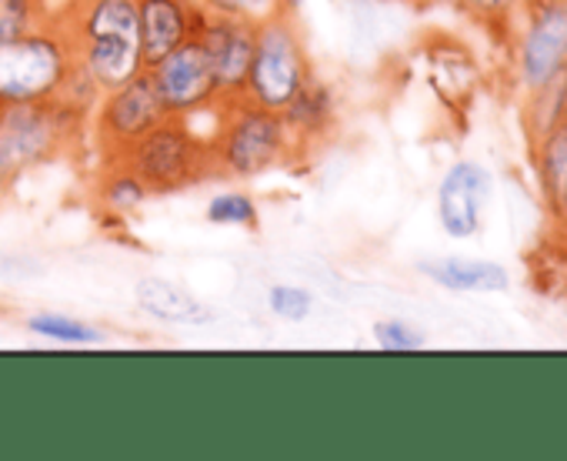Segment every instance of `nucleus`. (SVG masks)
<instances>
[{
  "mask_svg": "<svg viewBox=\"0 0 567 461\" xmlns=\"http://www.w3.org/2000/svg\"><path fill=\"white\" fill-rule=\"evenodd\" d=\"M167 117V107L147 74H134L131 81L104 91L91 114V131L104 161H117L137 137H144L154 124Z\"/></svg>",
  "mask_w": 567,
  "mask_h": 461,
  "instance_id": "nucleus-8",
  "label": "nucleus"
},
{
  "mask_svg": "<svg viewBox=\"0 0 567 461\" xmlns=\"http://www.w3.org/2000/svg\"><path fill=\"white\" fill-rule=\"evenodd\" d=\"M517 21L514 74L534 94L567 74V0H527Z\"/></svg>",
  "mask_w": 567,
  "mask_h": 461,
  "instance_id": "nucleus-7",
  "label": "nucleus"
},
{
  "mask_svg": "<svg viewBox=\"0 0 567 461\" xmlns=\"http://www.w3.org/2000/svg\"><path fill=\"white\" fill-rule=\"evenodd\" d=\"M554 221L567 230V184H564V191H560V201H557V211H554Z\"/></svg>",
  "mask_w": 567,
  "mask_h": 461,
  "instance_id": "nucleus-25",
  "label": "nucleus"
},
{
  "mask_svg": "<svg viewBox=\"0 0 567 461\" xmlns=\"http://www.w3.org/2000/svg\"><path fill=\"white\" fill-rule=\"evenodd\" d=\"M264 305H267V311L277 321H284V325H301L315 311V295L305 285H284L280 281V285H270L267 288Z\"/></svg>",
  "mask_w": 567,
  "mask_h": 461,
  "instance_id": "nucleus-21",
  "label": "nucleus"
},
{
  "mask_svg": "<svg viewBox=\"0 0 567 461\" xmlns=\"http://www.w3.org/2000/svg\"><path fill=\"white\" fill-rule=\"evenodd\" d=\"M54 11L48 0H0V41L4 38H21L41 24H48Z\"/></svg>",
  "mask_w": 567,
  "mask_h": 461,
  "instance_id": "nucleus-20",
  "label": "nucleus"
},
{
  "mask_svg": "<svg viewBox=\"0 0 567 461\" xmlns=\"http://www.w3.org/2000/svg\"><path fill=\"white\" fill-rule=\"evenodd\" d=\"M137 21L144 64H154L184 41L197 38L204 11L194 0H137Z\"/></svg>",
  "mask_w": 567,
  "mask_h": 461,
  "instance_id": "nucleus-13",
  "label": "nucleus"
},
{
  "mask_svg": "<svg viewBox=\"0 0 567 461\" xmlns=\"http://www.w3.org/2000/svg\"><path fill=\"white\" fill-rule=\"evenodd\" d=\"M54 24L64 31L74 64L101 94L147 68L137 0H71L68 8L54 11Z\"/></svg>",
  "mask_w": 567,
  "mask_h": 461,
  "instance_id": "nucleus-1",
  "label": "nucleus"
},
{
  "mask_svg": "<svg viewBox=\"0 0 567 461\" xmlns=\"http://www.w3.org/2000/svg\"><path fill=\"white\" fill-rule=\"evenodd\" d=\"M447 4H454L461 14H467L471 21L491 31H507L520 18L527 0H447Z\"/></svg>",
  "mask_w": 567,
  "mask_h": 461,
  "instance_id": "nucleus-22",
  "label": "nucleus"
},
{
  "mask_svg": "<svg viewBox=\"0 0 567 461\" xmlns=\"http://www.w3.org/2000/svg\"><path fill=\"white\" fill-rule=\"evenodd\" d=\"M417 272L437 288L461 291V295H491V291L511 288L507 268L494 262H481V258H431V262H421Z\"/></svg>",
  "mask_w": 567,
  "mask_h": 461,
  "instance_id": "nucleus-14",
  "label": "nucleus"
},
{
  "mask_svg": "<svg viewBox=\"0 0 567 461\" xmlns=\"http://www.w3.org/2000/svg\"><path fill=\"white\" fill-rule=\"evenodd\" d=\"M204 14H220V18H240L250 24H260L274 14H280V0H194Z\"/></svg>",
  "mask_w": 567,
  "mask_h": 461,
  "instance_id": "nucleus-23",
  "label": "nucleus"
},
{
  "mask_svg": "<svg viewBox=\"0 0 567 461\" xmlns=\"http://www.w3.org/2000/svg\"><path fill=\"white\" fill-rule=\"evenodd\" d=\"M534 164H537L544 204L554 214L560 191L567 184V117H560L557 124H550L547 131H540L534 137Z\"/></svg>",
  "mask_w": 567,
  "mask_h": 461,
  "instance_id": "nucleus-17",
  "label": "nucleus"
},
{
  "mask_svg": "<svg viewBox=\"0 0 567 461\" xmlns=\"http://www.w3.org/2000/svg\"><path fill=\"white\" fill-rule=\"evenodd\" d=\"M117 161H124L147 184L151 194H181L217 177L210 134L197 131L190 117L174 114L137 137Z\"/></svg>",
  "mask_w": 567,
  "mask_h": 461,
  "instance_id": "nucleus-4",
  "label": "nucleus"
},
{
  "mask_svg": "<svg viewBox=\"0 0 567 461\" xmlns=\"http://www.w3.org/2000/svg\"><path fill=\"white\" fill-rule=\"evenodd\" d=\"M204 221L214 227H237V230H260V204L244 187H227L207 197Z\"/></svg>",
  "mask_w": 567,
  "mask_h": 461,
  "instance_id": "nucleus-19",
  "label": "nucleus"
},
{
  "mask_svg": "<svg viewBox=\"0 0 567 461\" xmlns=\"http://www.w3.org/2000/svg\"><path fill=\"white\" fill-rule=\"evenodd\" d=\"M151 197L154 194L147 191V184L124 161H104V171L94 187V201L104 221H124L137 214Z\"/></svg>",
  "mask_w": 567,
  "mask_h": 461,
  "instance_id": "nucleus-16",
  "label": "nucleus"
},
{
  "mask_svg": "<svg viewBox=\"0 0 567 461\" xmlns=\"http://www.w3.org/2000/svg\"><path fill=\"white\" fill-rule=\"evenodd\" d=\"M311 78H315V64H311L298 14L280 11L260 21L244 98L260 107L284 111Z\"/></svg>",
  "mask_w": 567,
  "mask_h": 461,
  "instance_id": "nucleus-6",
  "label": "nucleus"
},
{
  "mask_svg": "<svg viewBox=\"0 0 567 461\" xmlns=\"http://www.w3.org/2000/svg\"><path fill=\"white\" fill-rule=\"evenodd\" d=\"M147 74H151L167 114H174V117L210 114L220 104V91H217L210 58L197 38L184 41L181 48H174L161 61L147 64Z\"/></svg>",
  "mask_w": 567,
  "mask_h": 461,
  "instance_id": "nucleus-9",
  "label": "nucleus"
},
{
  "mask_svg": "<svg viewBox=\"0 0 567 461\" xmlns=\"http://www.w3.org/2000/svg\"><path fill=\"white\" fill-rule=\"evenodd\" d=\"M134 305L144 318L171 328H207L217 321V311L184 288L181 281H171L164 275H144L134 285Z\"/></svg>",
  "mask_w": 567,
  "mask_h": 461,
  "instance_id": "nucleus-12",
  "label": "nucleus"
},
{
  "mask_svg": "<svg viewBox=\"0 0 567 461\" xmlns=\"http://www.w3.org/2000/svg\"><path fill=\"white\" fill-rule=\"evenodd\" d=\"M74 68V51L54 18L21 38H4L0 41V104L58 101Z\"/></svg>",
  "mask_w": 567,
  "mask_h": 461,
  "instance_id": "nucleus-5",
  "label": "nucleus"
},
{
  "mask_svg": "<svg viewBox=\"0 0 567 461\" xmlns=\"http://www.w3.org/2000/svg\"><path fill=\"white\" fill-rule=\"evenodd\" d=\"M28 331L44 338V341H54V345H78V348H91V345H104L107 335L84 321V318H74V315H58V311H34L28 315Z\"/></svg>",
  "mask_w": 567,
  "mask_h": 461,
  "instance_id": "nucleus-18",
  "label": "nucleus"
},
{
  "mask_svg": "<svg viewBox=\"0 0 567 461\" xmlns=\"http://www.w3.org/2000/svg\"><path fill=\"white\" fill-rule=\"evenodd\" d=\"M197 41L204 44V51L210 58L217 91H220V104L240 101L247 91V74H250V61H254L257 24L240 21V18L204 14Z\"/></svg>",
  "mask_w": 567,
  "mask_h": 461,
  "instance_id": "nucleus-10",
  "label": "nucleus"
},
{
  "mask_svg": "<svg viewBox=\"0 0 567 461\" xmlns=\"http://www.w3.org/2000/svg\"><path fill=\"white\" fill-rule=\"evenodd\" d=\"M371 335H374V345L381 351H421L427 345L424 331L417 325H411V321H401V318L374 321Z\"/></svg>",
  "mask_w": 567,
  "mask_h": 461,
  "instance_id": "nucleus-24",
  "label": "nucleus"
},
{
  "mask_svg": "<svg viewBox=\"0 0 567 461\" xmlns=\"http://www.w3.org/2000/svg\"><path fill=\"white\" fill-rule=\"evenodd\" d=\"M491 174L477 161H454L437 184V224L447 238L467 242L484 227Z\"/></svg>",
  "mask_w": 567,
  "mask_h": 461,
  "instance_id": "nucleus-11",
  "label": "nucleus"
},
{
  "mask_svg": "<svg viewBox=\"0 0 567 461\" xmlns=\"http://www.w3.org/2000/svg\"><path fill=\"white\" fill-rule=\"evenodd\" d=\"M288 127L295 131V137L305 144V151L311 144H321L324 137H331V131L338 127V98L334 88L324 84L318 74L301 88V94L280 111Z\"/></svg>",
  "mask_w": 567,
  "mask_h": 461,
  "instance_id": "nucleus-15",
  "label": "nucleus"
},
{
  "mask_svg": "<svg viewBox=\"0 0 567 461\" xmlns=\"http://www.w3.org/2000/svg\"><path fill=\"white\" fill-rule=\"evenodd\" d=\"M91 124L64 101L0 104V184L11 191L21 177L54 164Z\"/></svg>",
  "mask_w": 567,
  "mask_h": 461,
  "instance_id": "nucleus-3",
  "label": "nucleus"
},
{
  "mask_svg": "<svg viewBox=\"0 0 567 461\" xmlns=\"http://www.w3.org/2000/svg\"><path fill=\"white\" fill-rule=\"evenodd\" d=\"M210 154L217 177L257 181L280 167H295L308 151L280 111L240 98L214 107Z\"/></svg>",
  "mask_w": 567,
  "mask_h": 461,
  "instance_id": "nucleus-2",
  "label": "nucleus"
}]
</instances>
